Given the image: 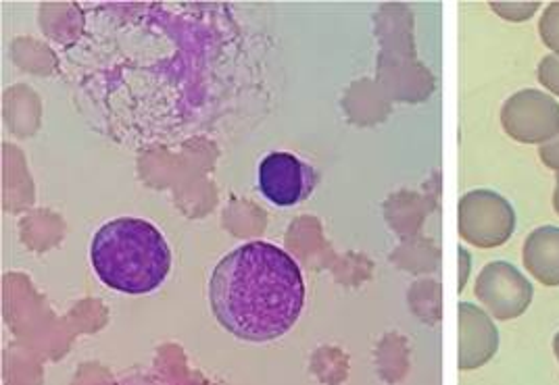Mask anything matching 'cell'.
Returning a JSON list of instances; mask_svg holds the SVG:
<instances>
[{
  "label": "cell",
  "instance_id": "cell-1",
  "mask_svg": "<svg viewBox=\"0 0 559 385\" xmlns=\"http://www.w3.org/2000/svg\"><path fill=\"white\" fill-rule=\"evenodd\" d=\"M210 300L213 315L234 338L278 340L304 311V275L288 252L270 242H249L217 263Z\"/></svg>",
  "mask_w": 559,
  "mask_h": 385
},
{
  "label": "cell",
  "instance_id": "cell-10",
  "mask_svg": "<svg viewBox=\"0 0 559 385\" xmlns=\"http://www.w3.org/2000/svg\"><path fill=\"white\" fill-rule=\"evenodd\" d=\"M492 11H497L501 17L510 22H524L535 15L538 2H490Z\"/></svg>",
  "mask_w": 559,
  "mask_h": 385
},
{
  "label": "cell",
  "instance_id": "cell-14",
  "mask_svg": "<svg viewBox=\"0 0 559 385\" xmlns=\"http://www.w3.org/2000/svg\"><path fill=\"white\" fill-rule=\"evenodd\" d=\"M554 350H556V357H558L559 361V334L554 338Z\"/></svg>",
  "mask_w": 559,
  "mask_h": 385
},
{
  "label": "cell",
  "instance_id": "cell-11",
  "mask_svg": "<svg viewBox=\"0 0 559 385\" xmlns=\"http://www.w3.org/2000/svg\"><path fill=\"white\" fill-rule=\"evenodd\" d=\"M538 82L554 94L559 96V57L558 55H549L543 57V61L538 63Z\"/></svg>",
  "mask_w": 559,
  "mask_h": 385
},
{
  "label": "cell",
  "instance_id": "cell-6",
  "mask_svg": "<svg viewBox=\"0 0 559 385\" xmlns=\"http://www.w3.org/2000/svg\"><path fill=\"white\" fill-rule=\"evenodd\" d=\"M316 173L288 153H272L259 165V188L270 203L295 206L313 192Z\"/></svg>",
  "mask_w": 559,
  "mask_h": 385
},
{
  "label": "cell",
  "instance_id": "cell-5",
  "mask_svg": "<svg viewBox=\"0 0 559 385\" xmlns=\"http://www.w3.org/2000/svg\"><path fill=\"white\" fill-rule=\"evenodd\" d=\"M476 294L495 317L510 321L528 311L535 290L533 284L510 263H492L480 273Z\"/></svg>",
  "mask_w": 559,
  "mask_h": 385
},
{
  "label": "cell",
  "instance_id": "cell-9",
  "mask_svg": "<svg viewBox=\"0 0 559 385\" xmlns=\"http://www.w3.org/2000/svg\"><path fill=\"white\" fill-rule=\"evenodd\" d=\"M538 34H540L543 43L549 46L554 52H558L559 57V2H551L545 9L543 20L538 23Z\"/></svg>",
  "mask_w": 559,
  "mask_h": 385
},
{
  "label": "cell",
  "instance_id": "cell-2",
  "mask_svg": "<svg viewBox=\"0 0 559 385\" xmlns=\"http://www.w3.org/2000/svg\"><path fill=\"white\" fill-rule=\"evenodd\" d=\"M91 261L105 286L121 294H148L171 269V250L157 227L121 217L96 231Z\"/></svg>",
  "mask_w": 559,
  "mask_h": 385
},
{
  "label": "cell",
  "instance_id": "cell-12",
  "mask_svg": "<svg viewBox=\"0 0 559 385\" xmlns=\"http://www.w3.org/2000/svg\"><path fill=\"white\" fill-rule=\"evenodd\" d=\"M538 157H540V160H543L549 169L559 171V134L556 137H551L549 142H545V144L538 148Z\"/></svg>",
  "mask_w": 559,
  "mask_h": 385
},
{
  "label": "cell",
  "instance_id": "cell-4",
  "mask_svg": "<svg viewBox=\"0 0 559 385\" xmlns=\"http://www.w3.org/2000/svg\"><path fill=\"white\" fill-rule=\"evenodd\" d=\"M501 123L522 144H545L559 134V103L543 92H518L503 105Z\"/></svg>",
  "mask_w": 559,
  "mask_h": 385
},
{
  "label": "cell",
  "instance_id": "cell-3",
  "mask_svg": "<svg viewBox=\"0 0 559 385\" xmlns=\"http://www.w3.org/2000/svg\"><path fill=\"white\" fill-rule=\"evenodd\" d=\"M515 229V210L501 194L476 190L460 204V231L478 249L506 244Z\"/></svg>",
  "mask_w": 559,
  "mask_h": 385
},
{
  "label": "cell",
  "instance_id": "cell-13",
  "mask_svg": "<svg viewBox=\"0 0 559 385\" xmlns=\"http://www.w3.org/2000/svg\"><path fill=\"white\" fill-rule=\"evenodd\" d=\"M554 206H556V213L559 215V176L558 183H556V194H554Z\"/></svg>",
  "mask_w": 559,
  "mask_h": 385
},
{
  "label": "cell",
  "instance_id": "cell-7",
  "mask_svg": "<svg viewBox=\"0 0 559 385\" xmlns=\"http://www.w3.org/2000/svg\"><path fill=\"white\" fill-rule=\"evenodd\" d=\"M462 369L489 363L499 348V334L483 311L462 304Z\"/></svg>",
  "mask_w": 559,
  "mask_h": 385
},
{
  "label": "cell",
  "instance_id": "cell-8",
  "mask_svg": "<svg viewBox=\"0 0 559 385\" xmlns=\"http://www.w3.org/2000/svg\"><path fill=\"white\" fill-rule=\"evenodd\" d=\"M522 258L528 273L543 286H559V227L545 226L535 229L526 238Z\"/></svg>",
  "mask_w": 559,
  "mask_h": 385
}]
</instances>
